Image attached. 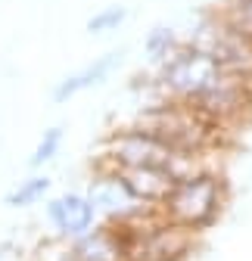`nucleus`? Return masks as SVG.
<instances>
[{
    "label": "nucleus",
    "instance_id": "obj_12",
    "mask_svg": "<svg viewBox=\"0 0 252 261\" xmlns=\"http://www.w3.org/2000/svg\"><path fill=\"white\" fill-rule=\"evenodd\" d=\"M234 31H240L243 38L252 41V0H228L224 10L218 13Z\"/></svg>",
    "mask_w": 252,
    "mask_h": 261
},
{
    "label": "nucleus",
    "instance_id": "obj_9",
    "mask_svg": "<svg viewBox=\"0 0 252 261\" xmlns=\"http://www.w3.org/2000/svg\"><path fill=\"white\" fill-rule=\"evenodd\" d=\"M181 47H184V44L178 41V31H174L171 25H153V28L146 31V38H143L146 56H149L153 62H159V65H162L168 56H174Z\"/></svg>",
    "mask_w": 252,
    "mask_h": 261
},
{
    "label": "nucleus",
    "instance_id": "obj_1",
    "mask_svg": "<svg viewBox=\"0 0 252 261\" xmlns=\"http://www.w3.org/2000/svg\"><path fill=\"white\" fill-rule=\"evenodd\" d=\"M159 90L165 100L203 112L218 127H228L252 112V81L228 72L196 44H184L159 65Z\"/></svg>",
    "mask_w": 252,
    "mask_h": 261
},
{
    "label": "nucleus",
    "instance_id": "obj_11",
    "mask_svg": "<svg viewBox=\"0 0 252 261\" xmlns=\"http://www.w3.org/2000/svg\"><path fill=\"white\" fill-rule=\"evenodd\" d=\"M124 19H128V7L106 4V7H100L97 13L87 19V31H90V35H109V31H118L121 28Z\"/></svg>",
    "mask_w": 252,
    "mask_h": 261
},
{
    "label": "nucleus",
    "instance_id": "obj_6",
    "mask_svg": "<svg viewBox=\"0 0 252 261\" xmlns=\"http://www.w3.org/2000/svg\"><path fill=\"white\" fill-rule=\"evenodd\" d=\"M97 208L87 199V193H59L47 202V221L59 240H78L97 227Z\"/></svg>",
    "mask_w": 252,
    "mask_h": 261
},
{
    "label": "nucleus",
    "instance_id": "obj_2",
    "mask_svg": "<svg viewBox=\"0 0 252 261\" xmlns=\"http://www.w3.org/2000/svg\"><path fill=\"white\" fill-rule=\"evenodd\" d=\"M228 180L218 174V171H209V168H196L190 174L178 177L174 190L168 193V199L162 202V215L184 227V230H190L193 237L212 230V227L221 221L224 208H228Z\"/></svg>",
    "mask_w": 252,
    "mask_h": 261
},
{
    "label": "nucleus",
    "instance_id": "obj_4",
    "mask_svg": "<svg viewBox=\"0 0 252 261\" xmlns=\"http://www.w3.org/2000/svg\"><path fill=\"white\" fill-rule=\"evenodd\" d=\"M140 124L149 127L153 134H159L178 152L193 155V159H199L218 140V130H221L212 118H206L203 112L184 106V103H171V100H162L159 106H153L140 118Z\"/></svg>",
    "mask_w": 252,
    "mask_h": 261
},
{
    "label": "nucleus",
    "instance_id": "obj_8",
    "mask_svg": "<svg viewBox=\"0 0 252 261\" xmlns=\"http://www.w3.org/2000/svg\"><path fill=\"white\" fill-rule=\"evenodd\" d=\"M115 171L128 184V190L149 208H162V202L168 199V193L178 184V177L165 168H115Z\"/></svg>",
    "mask_w": 252,
    "mask_h": 261
},
{
    "label": "nucleus",
    "instance_id": "obj_10",
    "mask_svg": "<svg viewBox=\"0 0 252 261\" xmlns=\"http://www.w3.org/2000/svg\"><path fill=\"white\" fill-rule=\"evenodd\" d=\"M50 193V177L47 174H31L25 180H19L10 193H7V205L10 208H28V205H38L44 196Z\"/></svg>",
    "mask_w": 252,
    "mask_h": 261
},
{
    "label": "nucleus",
    "instance_id": "obj_3",
    "mask_svg": "<svg viewBox=\"0 0 252 261\" xmlns=\"http://www.w3.org/2000/svg\"><path fill=\"white\" fill-rule=\"evenodd\" d=\"M100 165L106 168H165L174 177H184L199 168L193 155L178 152L174 146H168L159 134H153L143 124L112 130L103 143Z\"/></svg>",
    "mask_w": 252,
    "mask_h": 261
},
{
    "label": "nucleus",
    "instance_id": "obj_13",
    "mask_svg": "<svg viewBox=\"0 0 252 261\" xmlns=\"http://www.w3.org/2000/svg\"><path fill=\"white\" fill-rule=\"evenodd\" d=\"M59 146H62V127H59V124H53V127H47L44 134H41V140H38L35 152H31V159H28V165H31V168L47 165V162L59 152Z\"/></svg>",
    "mask_w": 252,
    "mask_h": 261
},
{
    "label": "nucleus",
    "instance_id": "obj_7",
    "mask_svg": "<svg viewBox=\"0 0 252 261\" xmlns=\"http://www.w3.org/2000/svg\"><path fill=\"white\" fill-rule=\"evenodd\" d=\"M118 65H121V50H106L103 56H93L87 65H81L78 72H72V75H66L62 81H56V87H53V103H69L72 96H78V93H84L90 87L103 84L118 69Z\"/></svg>",
    "mask_w": 252,
    "mask_h": 261
},
{
    "label": "nucleus",
    "instance_id": "obj_5",
    "mask_svg": "<svg viewBox=\"0 0 252 261\" xmlns=\"http://www.w3.org/2000/svg\"><path fill=\"white\" fill-rule=\"evenodd\" d=\"M87 199L93 202L100 218H106V224H131L149 212H159V208H149L146 202H140L137 196L128 190V184L121 180V174L115 168L100 165L97 174L90 177L87 184Z\"/></svg>",
    "mask_w": 252,
    "mask_h": 261
}]
</instances>
